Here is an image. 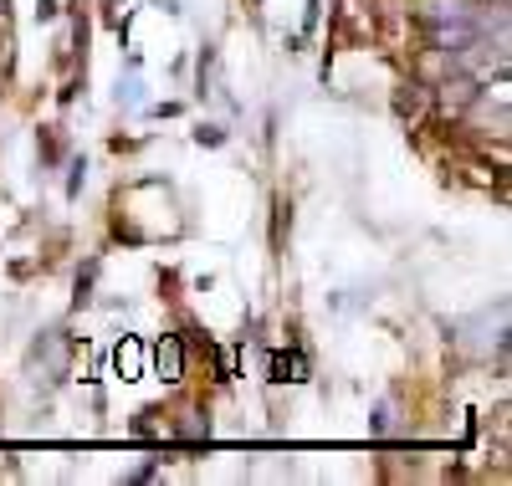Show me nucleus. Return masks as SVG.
I'll list each match as a JSON object with an SVG mask.
<instances>
[{
  "label": "nucleus",
  "mask_w": 512,
  "mask_h": 486,
  "mask_svg": "<svg viewBox=\"0 0 512 486\" xmlns=\"http://www.w3.org/2000/svg\"><path fill=\"white\" fill-rule=\"evenodd\" d=\"M272 379H303V359H272Z\"/></svg>",
  "instance_id": "7ed1b4c3"
},
{
  "label": "nucleus",
  "mask_w": 512,
  "mask_h": 486,
  "mask_svg": "<svg viewBox=\"0 0 512 486\" xmlns=\"http://www.w3.org/2000/svg\"><path fill=\"white\" fill-rule=\"evenodd\" d=\"M118 369H123V379H139V343L118 348Z\"/></svg>",
  "instance_id": "f03ea898"
},
{
  "label": "nucleus",
  "mask_w": 512,
  "mask_h": 486,
  "mask_svg": "<svg viewBox=\"0 0 512 486\" xmlns=\"http://www.w3.org/2000/svg\"><path fill=\"white\" fill-rule=\"evenodd\" d=\"M154 359H159V379H180V343L175 338H164Z\"/></svg>",
  "instance_id": "f257e3e1"
}]
</instances>
